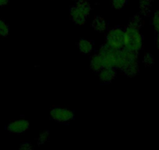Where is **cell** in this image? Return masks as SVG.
<instances>
[{
    "label": "cell",
    "mask_w": 159,
    "mask_h": 150,
    "mask_svg": "<svg viewBox=\"0 0 159 150\" xmlns=\"http://www.w3.org/2000/svg\"><path fill=\"white\" fill-rule=\"evenodd\" d=\"M51 118L55 121L59 123H66L70 121L74 117V114L72 110L62 107H56L53 108L50 112Z\"/></svg>",
    "instance_id": "obj_6"
},
{
    "label": "cell",
    "mask_w": 159,
    "mask_h": 150,
    "mask_svg": "<svg viewBox=\"0 0 159 150\" xmlns=\"http://www.w3.org/2000/svg\"><path fill=\"white\" fill-rule=\"evenodd\" d=\"M30 128V124L25 119H19L11 122L7 127V129L13 134H22Z\"/></svg>",
    "instance_id": "obj_7"
},
{
    "label": "cell",
    "mask_w": 159,
    "mask_h": 150,
    "mask_svg": "<svg viewBox=\"0 0 159 150\" xmlns=\"http://www.w3.org/2000/svg\"><path fill=\"white\" fill-rule=\"evenodd\" d=\"M142 24H143V20H142L141 16H139V15H135L129 21V26L140 29Z\"/></svg>",
    "instance_id": "obj_13"
},
{
    "label": "cell",
    "mask_w": 159,
    "mask_h": 150,
    "mask_svg": "<svg viewBox=\"0 0 159 150\" xmlns=\"http://www.w3.org/2000/svg\"><path fill=\"white\" fill-rule=\"evenodd\" d=\"M127 0H111L112 7L117 10H122L126 6Z\"/></svg>",
    "instance_id": "obj_16"
},
{
    "label": "cell",
    "mask_w": 159,
    "mask_h": 150,
    "mask_svg": "<svg viewBox=\"0 0 159 150\" xmlns=\"http://www.w3.org/2000/svg\"><path fill=\"white\" fill-rule=\"evenodd\" d=\"M143 46V37L140 29L128 26L124 33V48L138 53Z\"/></svg>",
    "instance_id": "obj_2"
},
{
    "label": "cell",
    "mask_w": 159,
    "mask_h": 150,
    "mask_svg": "<svg viewBox=\"0 0 159 150\" xmlns=\"http://www.w3.org/2000/svg\"><path fill=\"white\" fill-rule=\"evenodd\" d=\"M157 45L159 48V31L157 32Z\"/></svg>",
    "instance_id": "obj_21"
},
{
    "label": "cell",
    "mask_w": 159,
    "mask_h": 150,
    "mask_svg": "<svg viewBox=\"0 0 159 150\" xmlns=\"http://www.w3.org/2000/svg\"><path fill=\"white\" fill-rule=\"evenodd\" d=\"M90 67L91 70L94 72H99L104 67L103 61L98 53L94 55L91 57V61H90Z\"/></svg>",
    "instance_id": "obj_9"
},
{
    "label": "cell",
    "mask_w": 159,
    "mask_h": 150,
    "mask_svg": "<svg viewBox=\"0 0 159 150\" xmlns=\"http://www.w3.org/2000/svg\"><path fill=\"white\" fill-rule=\"evenodd\" d=\"M9 2V0H0V7L7 5Z\"/></svg>",
    "instance_id": "obj_20"
},
{
    "label": "cell",
    "mask_w": 159,
    "mask_h": 150,
    "mask_svg": "<svg viewBox=\"0 0 159 150\" xmlns=\"http://www.w3.org/2000/svg\"><path fill=\"white\" fill-rule=\"evenodd\" d=\"M116 68L121 70L128 77H134L139 72L138 53L126 49L118 50Z\"/></svg>",
    "instance_id": "obj_1"
},
{
    "label": "cell",
    "mask_w": 159,
    "mask_h": 150,
    "mask_svg": "<svg viewBox=\"0 0 159 150\" xmlns=\"http://www.w3.org/2000/svg\"><path fill=\"white\" fill-rule=\"evenodd\" d=\"M91 13V6L86 0H79V2L70 10V17L76 24L83 25Z\"/></svg>",
    "instance_id": "obj_3"
},
{
    "label": "cell",
    "mask_w": 159,
    "mask_h": 150,
    "mask_svg": "<svg viewBox=\"0 0 159 150\" xmlns=\"http://www.w3.org/2000/svg\"><path fill=\"white\" fill-rule=\"evenodd\" d=\"M116 76V70L115 68H111V67H103L98 73L99 79L103 83H110L114 80Z\"/></svg>",
    "instance_id": "obj_8"
},
{
    "label": "cell",
    "mask_w": 159,
    "mask_h": 150,
    "mask_svg": "<svg viewBox=\"0 0 159 150\" xmlns=\"http://www.w3.org/2000/svg\"><path fill=\"white\" fill-rule=\"evenodd\" d=\"M150 1H153V0H150Z\"/></svg>",
    "instance_id": "obj_22"
},
{
    "label": "cell",
    "mask_w": 159,
    "mask_h": 150,
    "mask_svg": "<svg viewBox=\"0 0 159 150\" xmlns=\"http://www.w3.org/2000/svg\"><path fill=\"white\" fill-rule=\"evenodd\" d=\"M151 1L150 0H140V11L143 16H148L151 12Z\"/></svg>",
    "instance_id": "obj_12"
},
{
    "label": "cell",
    "mask_w": 159,
    "mask_h": 150,
    "mask_svg": "<svg viewBox=\"0 0 159 150\" xmlns=\"http://www.w3.org/2000/svg\"><path fill=\"white\" fill-rule=\"evenodd\" d=\"M50 138V134L48 131H45L44 132H42V134H40L39 137L38 138V142L40 145H42V144H45L49 140Z\"/></svg>",
    "instance_id": "obj_15"
},
{
    "label": "cell",
    "mask_w": 159,
    "mask_h": 150,
    "mask_svg": "<svg viewBox=\"0 0 159 150\" xmlns=\"http://www.w3.org/2000/svg\"><path fill=\"white\" fill-rule=\"evenodd\" d=\"M125 30L120 27H115L108 30L106 36L107 45L114 49H122L124 47Z\"/></svg>",
    "instance_id": "obj_4"
},
{
    "label": "cell",
    "mask_w": 159,
    "mask_h": 150,
    "mask_svg": "<svg viewBox=\"0 0 159 150\" xmlns=\"http://www.w3.org/2000/svg\"><path fill=\"white\" fill-rule=\"evenodd\" d=\"M117 53L118 50L111 48L107 44L101 47L98 54L100 55L102 59V61H103L104 67L116 68Z\"/></svg>",
    "instance_id": "obj_5"
},
{
    "label": "cell",
    "mask_w": 159,
    "mask_h": 150,
    "mask_svg": "<svg viewBox=\"0 0 159 150\" xmlns=\"http://www.w3.org/2000/svg\"><path fill=\"white\" fill-rule=\"evenodd\" d=\"M152 24L156 31H159V10L155 12L152 18Z\"/></svg>",
    "instance_id": "obj_18"
},
{
    "label": "cell",
    "mask_w": 159,
    "mask_h": 150,
    "mask_svg": "<svg viewBox=\"0 0 159 150\" xmlns=\"http://www.w3.org/2000/svg\"><path fill=\"white\" fill-rule=\"evenodd\" d=\"M9 32H10V27H9L8 24L5 21L0 19V36H7Z\"/></svg>",
    "instance_id": "obj_14"
},
{
    "label": "cell",
    "mask_w": 159,
    "mask_h": 150,
    "mask_svg": "<svg viewBox=\"0 0 159 150\" xmlns=\"http://www.w3.org/2000/svg\"><path fill=\"white\" fill-rule=\"evenodd\" d=\"M78 48H79L80 53L88 55L93 51L94 45L91 41L87 40V39H81L78 42Z\"/></svg>",
    "instance_id": "obj_10"
},
{
    "label": "cell",
    "mask_w": 159,
    "mask_h": 150,
    "mask_svg": "<svg viewBox=\"0 0 159 150\" xmlns=\"http://www.w3.org/2000/svg\"><path fill=\"white\" fill-rule=\"evenodd\" d=\"M143 62L145 66H147V67H151V66H152L154 64V59L152 55L150 54V53H147L143 56Z\"/></svg>",
    "instance_id": "obj_17"
},
{
    "label": "cell",
    "mask_w": 159,
    "mask_h": 150,
    "mask_svg": "<svg viewBox=\"0 0 159 150\" xmlns=\"http://www.w3.org/2000/svg\"><path fill=\"white\" fill-rule=\"evenodd\" d=\"M32 148L31 144L29 143V142H24V143L21 144V145L20 146V149L21 150H30Z\"/></svg>",
    "instance_id": "obj_19"
},
{
    "label": "cell",
    "mask_w": 159,
    "mask_h": 150,
    "mask_svg": "<svg viewBox=\"0 0 159 150\" xmlns=\"http://www.w3.org/2000/svg\"><path fill=\"white\" fill-rule=\"evenodd\" d=\"M92 27L95 30L98 32H103L106 30L107 28V23L101 16H97L95 19L94 20L92 23Z\"/></svg>",
    "instance_id": "obj_11"
}]
</instances>
